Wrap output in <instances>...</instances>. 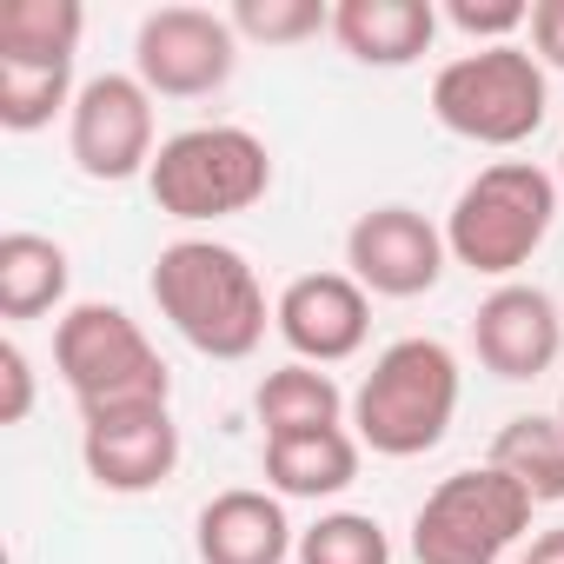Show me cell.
Wrapping results in <instances>:
<instances>
[{
  "label": "cell",
  "instance_id": "obj_1",
  "mask_svg": "<svg viewBox=\"0 0 564 564\" xmlns=\"http://www.w3.org/2000/svg\"><path fill=\"white\" fill-rule=\"evenodd\" d=\"M153 306L160 319L206 359H252L265 346V326H272V306H265V286L239 246L226 239H173L160 246L153 259Z\"/></svg>",
  "mask_w": 564,
  "mask_h": 564
},
{
  "label": "cell",
  "instance_id": "obj_2",
  "mask_svg": "<svg viewBox=\"0 0 564 564\" xmlns=\"http://www.w3.org/2000/svg\"><path fill=\"white\" fill-rule=\"evenodd\" d=\"M458 392H465V372H458V352L445 339H392L372 372L359 379L352 392V438L379 458H425L452 419H458Z\"/></svg>",
  "mask_w": 564,
  "mask_h": 564
},
{
  "label": "cell",
  "instance_id": "obj_3",
  "mask_svg": "<svg viewBox=\"0 0 564 564\" xmlns=\"http://www.w3.org/2000/svg\"><path fill=\"white\" fill-rule=\"evenodd\" d=\"M551 219H557V173H544L538 160H491L458 186L445 213V246L465 272L505 286L551 239Z\"/></svg>",
  "mask_w": 564,
  "mask_h": 564
},
{
  "label": "cell",
  "instance_id": "obj_4",
  "mask_svg": "<svg viewBox=\"0 0 564 564\" xmlns=\"http://www.w3.org/2000/svg\"><path fill=\"white\" fill-rule=\"evenodd\" d=\"M147 193L166 219L213 226V219H232L272 193V153L252 127H232V120L186 127V133L160 140Z\"/></svg>",
  "mask_w": 564,
  "mask_h": 564
},
{
  "label": "cell",
  "instance_id": "obj_5",
  "mask_svg": "<svg viewBox=\"0 0 564 564\" xmlns=\"http://www.w3.org/2000/svg\"><path fill=\"white\" fill-rule=\"evenodd\" d=\"M551 113V80L531 47H471L432 74V120L471 147H524Z\"/></svg>",
  "mask_w": 564,
  "mask_h": 564
},
{
  "label": "cell",
  "instance_id": "obj_6",
  "mask_svg": "<svg viewBox=\"0 0 564 564\" xmlns=\"http://www.w3.org/2000/svg\"><path fill=\"white\" fill-rule=\"evenodd\" d=\"M54 372L74 392L80 412H113V405H173V372L140 333L133 313L107 300H80L54 326Z\"/></svg>",
  "mask_w": 564,
  "mask_h": 564
},
{
  "label": "cell",
  "instance_id": "obj_7",
  "mask_svg": "<svg viewBox=\"0 0 564 564\" xmlns=\"http://www.w3.org/2000/svg\"><path fill=\"white\" fill-rule=\"evenodd\" d=\"M531 491L505 478L491 458L438 478L412 518V557L419 564H498L531 531Z\"/></svg>",
  "mask_w": 564,
  "mask_h": 564
},
{
  "label": "cell",
  "instance_id": "obj_8",
  "mask_svg": "<svg viewBox=\"0 0 564 564\" xmlns=\"http://www.w3.org/2000/svg\"><path fill=\"white\" fill-rule=\"evenodd\" d=\"M239 34L213 8H153L133 34V74L153 100H206L232 80Z\"/></svg>",
  "mask_w": 564,
  "mask_h": 564
},
{
  "label": "cell",
  "instance_id": "obj_9",
  "mask_svg": "<svg viewBox=\"0 0 564 564\" xmlns=\"http://www.w3.org/2000/svg\"><path fill=\"white\" fill-rule=\"evenodd\" d=\"M67 153L100 186L153 173L160 120H153V94L140 87V74H94V80H80V100L67 113Z\"/></svg>",
  "mask_w": 564,
  "mask_h": 564
},
{
  "label": "cell",
  "instance_id": "obj_10",
  "mask_svg": "<svg viewBox=\"0 0 564 564\" xmlns=\"http://www.w3.org/2000/svg\"><path fill=\"white\" fill-rule=\"evenodd\" d=\"M445 226H432L419 206H372L346 232V272L372 300H419L445 279Z\"/></svg>",
  "mask_w": 564,
  "mask_h": 564
},
{
  "label": "cell",
  "instance_id": "obj_11",
  "mask_svg": "<svg viewBox=\"0 0 564 564\" xmlns=\"http://www.w3.org/2000/svg\"><path fill=\"white\" fill-rule=\"evenodd\" d=\"M80 465L100 491L140 498L160 491L180 471V425L173 405H113V412H80Z\"/></svg>",
  "mask_w": 564,
  "mask_h": 564
},
{
  "label": "cell",
  "instance_id": "obj_12",
  "mask_svg": "<svg viewBox=\"0 0 564 564\" xmlns=\"http://www.w3.org/2000/svg\"><path fill=\"white\" fill-rule=\"evenodd\" d=\"M471 352L491 379L505 386H524L538 372L557 366L564 352V313L544 286H524V279H505V286H491L471 313Z\"/></svg>",
  "mask_w": 564,
  "mask_h": 564
},
{
  "label": "cell",
  "instance_id": "obj_13",
  "mask_svg": "<svg viewBox=\"0 0 564 564\" xmlns=\"http://www.w3.org/2000/svg\"><path fill=\"white\" fill-rule=\"evenodd\" d=\"M272 333L293 346L300 366H339V359L366 352L372 293L352 272H300L293 286L272 300Z\"/></svg>",
  "mask_w": 564,
  "mask_h": 564
},
{
  "label": "cell",
  "instance_id": "obj_14",
  "mask_svg": "<svg viewBox=\"0 0 564 564\" xmlns=\"http://www.w3.org/2000/svg\"><path fill=\"white\" fill-rule=\"evenodd\" d=\"M193 551H199V564H286L300 551V531H293L279 491L232 485L199 505Z\"/></svg>",
  "mask_w": 564,
  "mask_h": 564
},
{
  "label": "cell",
  "instance_id": "obj_15",
  "mask_svg": "<svg viewBox=\"0 0 564 564\" xmlns=\"http://www.w3.org/2000/svg\"><path fill=\"white\" fill-rule=\"evenodd\" d=\"M438 8L432 0H339L333 8V41L359 67H412L438 41Z\"/></svg>",
  "mask_w": 564,
  "mask_h": 564
},
{
  "label": "cell",
  "instance_id": "obj_16",
  "mask_svg": "<svg viewBox=\"0 0 564 564\" xmlns=\"http://www.w3.org/2000/svg\"><path fill=\"white\" fill-rule=\"evenodd\" d=\"M366 465V445L352 438V425H326V432H293V438H265V491L279 498H339L352 491Z\"/></svg>",
  "mask_w": 564,
  "mask_h": 564
},
{
  "label": "cell",
  "instance_id": "obj_17",
  "mask_svg": "<svg viewBox=\"0 0 564 564\" xmlns=\"http://www.w3.org/2000/svg\"><path fill=\"white\" fill-rule=\"evenodd\" d=\"M252 412H259V432L265 438H293V432H326V425H346L352 399L339 392V379L326 366H272L252 392Z\"/></svg>",
  "mask_w": 564,
  "mask_h": 564
},
{
  "label": "cell",
  "instance_id": "obj_18",
  "mask_svg": "<svg viewBox=\"0 0 564 564\" xmlns=\"http://www.w3.org/2000/svg\"><path fill=\"white\" fill-rule=\"evenodd\" d=\"M67 279H74V259L61 239L47 232H8L0 239V319H41L54 306H67Z\"/></svg>",
  "mask_w": 564,
  "mask_h": 564
},
{
  "label": "cell",
  "instance_id": "obj_19",
  "mask_svg": "<svg viewBox=\"0 0 564 564\" xmlns=\"http://www.w3.org/2000/svg\"><path fill=\"white\" fill-rule=\"evenodd\" d=\"M87 34L80 0H8L0 8V61L14 67H74Z\"/></svg>",
  "mask_w": 564,
  "mask_h": 564
},
{
  "label": "cell",
  "instance_id": "obj_20",
  "mask_svg": "<svg viewBox=\"0 0 564 564\" xmlns=\"http://www.w3.org/2000/svg\"><path fill=\"white\" fill-rule=\"evenodd\" d=\"M491 465L531 491V505H564V425L557 412H518L491 438Z\"/></svg>",
  "mask_w": 564,
  "mask_h": 564
},
{
  "label": "cell",
  "instance_id": "obj_21",
  "mask_svg": "<svg viewBox=\"0 0 564 564\" xmlns=\"http://www.w3.org/2000/svg\"><path fill=\"white\" fill-rule=\"evenodd\" d=\"M80 87L74 67H14L0 61V127L8 133H41L54 127V113H74Z\"/></svg>",
  "mask_w": 564,
  "mask_h": 564
},
{
  "label": "cell",
  "instance_id": "obj_22",
  "mask_svg": "<svg viewBox=\"0 0 564 564\" xmlns=\"http://www.w3.org/2000/svg\"><path fill=\"white\" fill-rule=\"evenodd\" d=\"M300 564H392V538L366 511H326L319 524L300 531Z\"/></svg>",
  "mask_w": 564,
  "mask_h": 564
},
{
  "label": "cell",
  "instance_id": "obj_23",
  "mask_svg": "<svg viewBox=\"0 0 564 564\" xmlns=\"http://www.w3.org/2000/svg\"><path fill=\"white\" fill-rule=\"evenodd\" d=\"M226 21L252 47H300L313 34H333V8H326V0H239Z\"/></svg>",
  "mask_w": 564,
  "mask_h": 564
},
{
  "label": "cell",
  "instance_id": "obj_24",
  "mask_svg": "<svg viewBox=\"0 0 564 564\" xmlns=\"http://www.w3.org/2000/svg\"><path fill=\"white\" fill-rule=\"evenodd\" d=\"M445 21L478 47H505L518 28H531V0H452Z\"/></svg>",
  "mask_w": 564,
  "mask_h": 564
},
{
  "label": "cell",
  "instance_id": "obj_25",
  "mask_svg": "<svg viewBox=\"0 0 564 564\" xmlns=\"http://www.w3.org/2000/svg\"><path fill=\"white\" fill-rule=\"evenodd\" d=\"M0 386H8V399H0V425H28L34 419V359L21 352V339L0 346Z\"/></svg>",
  "mask_w": 564,
  "mask_h": 564
},
{
  "label": "cell",
  "instance_id": "obj_26",
  "mask_svg": "<svg viewBox=\"0 0 564 564\" xmlns=\"http://www.w3.org/2000/svg\"><path fill=\"white\" fill-rule=\"evenodd\" d=\"M531 54L564 74V0H531Z\"/></svg>",
  "mask_w": 564,
  "mask_h": 564
},
{
  "label": "cell",
  "instance_id": "obj_27",
  "mask_svg": "<svg viewBox=\"0 0 564 564\" xmlns=\"http://www.w3.org/2000/svg\"><path fill=\"white\" fill-rule=\"evenodd\" d=\"M524 564H564V524L538 531V538H531V551H524Z\"/></svg>",
  "mask_w": 564,
  "mask_h": 564
},
{
  "label": "cell",
  "instance_id": "obj_28",
  "mask_svg": "<svg viewBox=\"0 0 564 564\" xmlns=\"http://www.w3.org/2000/svg\"><path fill=\"white\" fill-rule=\"evenodd\" d=\"M557 193H564V153H557Z\"/></svg>",
  "mask_w": 564,
  "mask_h": 564
},
{
  "label": "cell",
  "instance_id": "obj_29",
  "mask_svg": "<svg viewBox=\"0 0 564 564\" xmlns=\"http://www.w3.org/2000/svg\"><path fill=\"white\" fill-rule=\"evenodd\" d=\"M557 425H564V392H557Z\"/></svg>",
  "mask_w": 564,
  "mask_h": 564
},
{
  "label": "cell",
  "instance_id": "obj_30",
  "mask_svg": "<svg viewBox=\"0 0 564 564\" xmlns=\"http://www.w3.org/2000/svg\"><path fill=\"white\" fill-rule=\"evenodd\" d=\"M518 564H524V557H518Z\"/></svg>",
  "mask_w": 564,
  "mask_h": 564
}]
</instances>
